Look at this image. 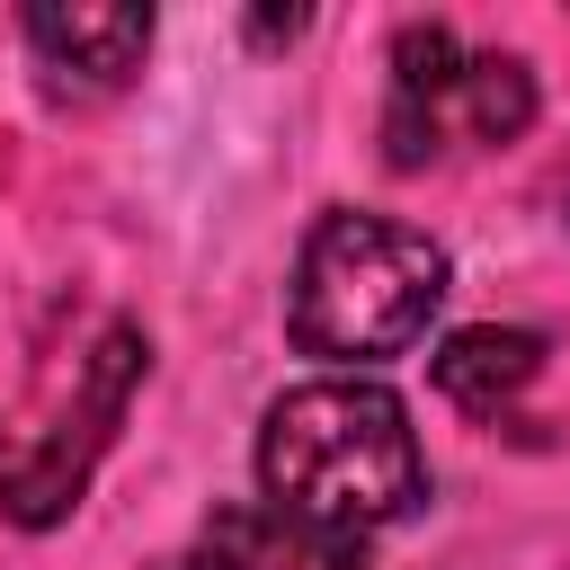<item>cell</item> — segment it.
Instances as JSON below:
<instances>
[{"label":"cell","mask_w":570,"mask_h":570,"mask_svg":"<svg viewBox=\"0 0 570 570\" xmlns=\"http://www.w3.org/2000/svg\"><path fill=\"white\" fill-rule=\"evenodd\" d=\"M428 499V454L410 428V401L374 374H312L267 401L258 419V508L374 543L383 525L419 517Z\"/></svg>","instance_id":"cell-1"},{"label":"cell","mask_w":570,"mask_h":570,"mask_svg":"<svg viewBox=\"0 0 570 570\" xmlns=\"http://www.w3.org/2000/svg\"><path fill=\"white\" fill-rule=\"evenodd\" d=\"M445 303V249L392 214H356L330 205L303 249H294V285H285V338L338 374H365L401 347L428 338Z\"/></svg>","instance_id":"cell-2"},{"label":"cell","mask_w":570,"mask_h":570,"mask_svg":"<svg viewBox=\"0 0 570 570\" xmlns=\"http://www.w3.org/2000/svg\"><path fill=\"white\" fill-rule=\"evenodd\" d=\"M142 365H151V338H142L134 321H107L98 347H89V365H80L71 410L53 419V436H36L27 454H9V472H0L9 525L45 534V525H62V517L80 508V490H89V472H98V454H107V436H116L134 383H142Z\"/></svg>","instance_id":"cell-3"},{"label":"cell","mask_w":570,"mask_h":570,"mask_svg":"<svg viewBox=\"0 0 570 570\" xmlns=\"http://www.w3.org/2000/svg\"><path fill=\"white\" fill-rule=\"evenodd\" d=\"M27 45L45 62V89L89 107V98H116L142 71L151 9H134V0H45V9H27Z\"/></svg>","instance_id":"cell-4"},{"label":"cell","mask_w":570,"mask_h":570,"mask_svg":"<svg viewBox=\"0 0 570 570\" xmlns=\"http://www.w3.org/2000/svg\"><path fill=\"white\" fill-rule=\"evenodd\" d=\"M356 561H365V543L312 534V525L240 499V508H214L196 525V543L169 552V561H151V570H356Z\"/></svg>","instance_id":"cell-5"},{"label":"cell","mask_w":570,"mask_h":570,"mask_svg":"<svg viewBox=\"0 0 570 570\" xmlns=\"http://www.w3.org/2000/svg\"><path fill=\"white\" fill-rule=\"evenodd\" d=\"M428 374H436V392H445L454 410L499 419V410H508V401L543 374V330H499V321H472V330L436 338Z\"/></svg>","instance_id":"cell-6"},{"label":"cell","mask_w":570,"mask_h":570,"mask_svg":"<svg viewBox=\"0 0 570 570\" xmlns=\"http://www.w3.org/2000/svg\"><path fill=\"white\" fill-rule=\"evenodd\" d=\"M445 125H463L472 142L508 151L525 125H534V71L517 53H463V80L445 98Z\"/></svg>","instance_id":"cell-7"},{"label":"cell","mask_w":570,"mask_h":570,"mask_svg":"<svg viewBox=\"0 0 570 570\" xmlns=\"http://www.w3.org/2000/svg\"><path fill=\"white\" fill-rule=\"evenodd\" d=\"M454 80H463V45H454L445 18L392 27V98H383V107H410V116H436V125H445Z\"/></svg>","instance_id":"cell-8"},{"label":"cell","mask_w":570,"mask_h":570,"mask_svg":"<svg viewBox=\"0 0 570 570\" xmlns=\"http://www.w3.org/2000/svg\"><path fill=\"white\" fill-rule=\"evenodd\" d=\"M303 36V9H249V45H294Z\"/></svg>","instance_id":"cell-9"},{"label":"cell","mask_w":570,"mask_h":570,"mask_svg":"<svg viewBox=\"0 0 570 570\" xmlns=\"http://www.w3.org/2000/svg\"><path fill=\"white\" fill-rule=\"evenodd\" d=\"M561 214H570V178H561Z\"/></svg>","instance_id":"cell-10"}]
</instances>
